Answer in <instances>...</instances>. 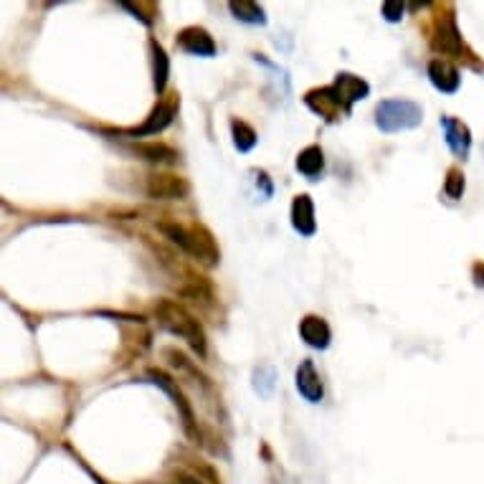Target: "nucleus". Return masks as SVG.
I'll list each match as a JSON object with an SVG mask.
<instances>
[{"label":"nucleus","instance_id":"nucleus-12","mask_svg":"<svg viewBox=\"0 0 484 484\" xmlns=\"http://www.w3.org/2000/svg\"><path fill=\"white\" fill-rule=\"evenodd\" d=\"M294 386L300 391V396L305 398L307 404H320L325 396L322 391V381H320V373L315 370L312 360H302L297 373H294Z\"/></svg>","mask_w":484,"mask_h":484},{"label":"nucleus","instance_id":"nucleus-19","mask_svg":"<svg viewBox=\"0 0 484 484\" xmlns=\"http://www.w3.org/2000/svg\"><path fill=\"white\" fill-rule=\"evenodd\" d=\"M228 11L233 13L236 21L248 26H264L266 23V13L259 3H251V0H233L228 3Z\"/></svg>","mask_w":484,"mask_h":484},{"label":"nucleus","instance_id":"nucleus-2","mask_svg":"<svg viewBox=\"0 0 484 484\" xmlns=\"http://www.w3.org/2000/svg\"><path fill=\"white\" fill-rule=\"evenodd\" d=\"M155 317H157V322H160V327H165L170 335H175V337L188 342V347H191L201 360L206 357V352H208L206 330H203V325L198 322L196 315H191L183 305H178V302H173V300H160L155 305Z\"/></svg>","mask_w":484,"mask_h":484},{"label":"nucleus","instance_id":"nucleus-11","mask_svg":"<svg viewBox=\"0 0 484 484\" xmlns=\"http://www.w3.org/2000/svg\"><path fill=\"white\" fill-rule=\"evenodd\" d=\"M428 81H431L433 89H438V92L456 94L461 87V74L446 58H431V61H428Z\"/></svg>","mask_w":484,"mask_h":484},{"label":"nucleus","instance_id":"nucleus-22","mask_svg":"<svg viewBox=\"0 0 484 484\" xmlns=\"http://www.w3.org/2000/svg\"><path fill=\"white\" fill-rule=\"evenodd\" d=\"M444 196L451 201H459L464 196V173L459 167H449L446 170V180H444Z\"/></svg>","mask_w":484,"mask_h":484},{"label":"nucleus","instance_id":"nucleus-8","mask_svg":"<svg viewBox=\"0 0 484 484\" xmlns=\"http://www.w3.org/2000/svg\"><path fill=\"white\" fill-rule=\"evenodd\" d=\"M305 104L310 107L315 115H320L325 122H340L342 117H347L350 112L345 110V104L340 102V97L335 94L332 84L330 87H320V89H310L305 94Z\"/></svg>","mask_w":484,"mask_h":484},{"label":"nucleus","instance_id":"nucleus-10","mask_svg":"<svg viewBox=\"0 0 484 484\" xmlns=\"http://www.w3.org/2000/svg\"><path fill=\"white\" fill-rule=\"evenodd\" d=\"M332 89L335 94L340 97V102L345 104V110L352 112V104L360 102L370 94V84L363 79V76H355L350 71H340V74L335 76L332 81Z\"/></svg>","mask_w":484,"mask_h":484},{"label":"nucleus","instance_id":"nucleus-7","mask_svg":"<svg viewBox=\"0 0 484 484\" xmlns=\"http://www.w3.org/2000/svg\"><path fill=\"white\" fill-rule=\"evenodd\" d=\"M144 193L152 201H183L191 193V183L175 173H150L144 180Z\"/></svg>","mask_w":484,"mask_h":484},{"label":"nucleus","instance_id":"nucleus-18","mask_svg":"<svg viewBox=\"0 0 484 484\" xmlns=\"http://www.w3.org/2000/svg\"><path fill=\"white\" fill-rule=\"evenodd\" d=\"M150 53H152V81H155V92L165 94L167 92V76H170V58H167L165 48L150 38Z\"/></svg>","mask_w":484,"mask_h":484},{"label":"nucleus","instance_id":"nucleus-20","mask_svg":"<svg viewBox=\"0 0 484 484\" xmlns=\"http://www.w3.org/2000/svg\"><path fill=\"white\" fill-rule=\"evenodd\" d=\"M231 135H233V144H236L238 152H251L259 142L256 130L243 120H231Z\"/></svg>","mask_w":484,"mask_h":484},{"label":"nucleus","instance_id":"nucleus-21","mask_svg":"<svg viewBox=\"0 0 484 484\" xmlns=\"http://www.w3.org/2000/svg\"><path fill=\"white\" fill-rule=\"evenodd\" d=\"M274 386H277V370L271 365H259L254 370V388L261 398H269L274 393Z\"/></svg>","mask_w":484,"mask_h":484},{"label":"nucleus","instance_id":"nucleus-15","mask_svg":"<svg viewBox=\"0 0 484 484\" xmlns=\"http://www.w3.org/2000/svg\"><path fill=\"white\" fill-rule=\"evenodd\" d=\"M292 228L300 233V236H315L317 231V221H315V203L307 193L294 196L292 201Z\"/></svg>","mask_w":484,"mask_h":484},{"label":"nucleus","instance_id":"nucleus-3","mask_svg":"<svg viewBox=\"0 0 484 484\" xmlns=\"http://www.w3.org/2000/svg\"><path fill=\"white\" fill-rule=\"evenodd\" d=\"M421 122H424V110L411 99H383L375 107V127L386 135L416 130L421 127Z\"/></svg>","mask_w":484,"mask_h":484},{"label":"nucleus","instance_id":"nucleus-6","mask_svg":"<svg viewBox=\"0 0 484 484\" xmlns=\"http://www.w3.org/2000/svg\"><path fill=\"white\" fill-rule=\"evenodd\" d=\"M180 110V97L178 92H165L157 104L152 107V112L147 115V120L140 125V127L132 130H120V135H127V137H147V135H157L162 130H167L173 125L175 115Z\"/></svg>","mask_w":484,"mask_h":484},{"label":"nucleus","instance_id":"nucleus-14","mask_svg":"<svg viewBox=\"0 0 484 484\" xmlns=\"http://www.w3.org/2000/svg\"><path fill=\"white\" fill-rule=\"evenodd\" d=\"M300 337L315 350H327L330 340H332V330H330L327 320L320 315H307L300 320Z\"/></svg>","mask_w":484,"mask_h":484},{"label":"nucleus","instance_id":"nucleus-13","mask_svg":"<svg viewBox=\"0 0 484 484\" xmlns=\"http://www.w3.org/2000/svg\"><path fill=\"white\" fill-rule=\"evenodd\" d=\"M441 127H444V137L449 150L456 157H461V160H467L469 150H472V132H469L467 125L456 120V117H441Z\"/></svg>","mask_w":484,"mask_h":484},{"label":"nucleus","instance_id":"nucleus-5","mask_svg":"<svg viewBox=\"0 0 484 484\" xmlns=\"http://www.w3.org/2000/svg\"><path fill=\"white\" fill-rule=\"evenodd\" d=\"M147 378H150L152 386H157L162 393H167V396H170L175 411L180 414V421H183V431L188 433V438H193L196 444H203V436H201V428H198L196 414H193V406H191V401L185 398V393L180 391L178 381H173V378H170L167 373L155 370V368L147 370Z\"/></svg>","mask_w":484,"mask_h":484},{"label":"nucleus","instance_id":"nucleus-9","mask_svg":"<svg viewBox=\"0 0 484 484\" xmlns=\"http://www.w3.org/2000/svg\"><path fill=\"white\" fill-rule=\"evenodd\" d=\"M175 46L180 48V51L191 53V56H216V41L214 36L208 33L206 28H201V26H188V28H183L178 33V38H175Z\"/></svg>","mask_w":484,"mask_h":484},{"label":"nucleus","instance_id":"nucleus-4","mask_svg":"<svg viewBox=\"0 0 484 484\" xmlns=\"http://www.w3.org/2000/svg\"><path fill=\"white\" fill-rule=\"evenodd\" d=\"M428 43H431L433 51L441 53V56H454V58H467V61H472V51L464 46V38H461L459 28H456V16L451 6H446V13L433 16Z\"/></svg>","mask_w":484,"mask_h":484},{"label":"nucleus","instance_id":"nucleus-23","mask_svg":"<svg viewBox=\"0 0 484 484\" xmlns=\"http://www.w3.org/2000/svg\"><path fill=\"white\" fill-rule=\"evenodd\" d=\"M404 11H406L404 3H383V8H381L383 18H386L388 23H398V21L404 18Z\"/></svg>","mask_w":484,"mask_h":484},{"label":"nucleus","instance_id":"nucleus-16","mask_svg":"<svg viewBox=\"0 0 484 484\" xmlns=\"http://www.w3.org/2000/svg\"><path fill=\"white\" fill-rule=\"evenodd\" d=\"M132 152L137 157H142L144 162H152V165H175L178 162V152L165 142H137L132 144Z\"/></svg>","mask_w":484,"mask_h":484},{"label":"nucleus","instance_id":"nucleus-24","mask_svg":"<svg viewBox=\"0 0 484 484\" xmlns=\"http://www.w3.org/2000/svg\"><path fill=\"white\" fill-rule=\"evenodd\" d=\"M474 282H477V287H484V266L482 264L474 266Z\"/></svg>","mask_w":484,"mask_h":484},{"label":"nucleus","instance_id":"nucleus-17","mask_svg":"<svg viewBox=\"0 0 484 484\" xmlns=\"http://www.w3.org/2000/svg\"><path fill=\"white\" fill-rule=\"evenodd\" d=\"M297 170H300L302 175H305L307 180H320V175H322L325 170V155H322V147L320 144H310V147H305V150L297 155Z\"/></svg>","mask_w":484,"mask_h":484},{"label":"nucleus","instance_id":"nucleus-1","mask_svg":"<svg viewBox=\"0 0 484 484\" xmlns=\"http://www.w3.org/2000/svg\"><path fill=\"white\" fill-rule=\"evenodd\" d=\"M157 231L167 238L170 243H175L178 248H183L185 254L193 256L201 266L214 269L221 259V251L216 246L214 233L201 223H180V221L162 219L157 221Z\"/></svg>","mask_w":484,"mask_h":484}]
</instances>
